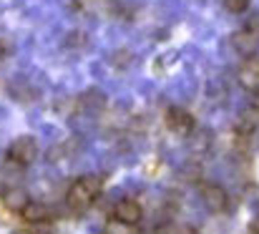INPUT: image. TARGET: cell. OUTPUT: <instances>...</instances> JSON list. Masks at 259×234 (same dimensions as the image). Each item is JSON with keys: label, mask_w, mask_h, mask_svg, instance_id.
I'll return each mask as SVG.
<instances>
[{"label": "cell", "mask_w": 259, "mask_h": 234, "mask_svg": "<svg viewBox=\"0 0 259 234\" xmlns=\"http://www.w3.org/2000/svg\"><path fill=\"white\" fill-rule=\"evenodd\" d=\"M252 108L259 113V88L257 91H252Z\"/></svg>", "instance_id": "5bb4252c"}, {"label": "cell", "mask_w": 259, "mask_h": 234, "mask_svg": "<svg viewBox=\"0 0 259 234\" xmlns=\"http://www.w3.org/2000/svg\"><path fill=\"white\" fill-rule=\"evenodd\" d=\"M249 232H252V234H259V214H254V219L249 222Z\"/></svg>", "instance_id": "4fadbf2b"}, {"label": "cell", "mask_w": 259, "mask_h": 234, "mask_svg": "<svg viewBox=\"0 0 259 234\" xmlns=\"http://www.w3.org/2000/svg\"><path fill=\"white\" fill-rule=\"evenodd\" d=\"M232 46H234L242 56H252V53L257 51V46H259V35H254V33L247 30V28H242L239 33H234Z\"/></svg>", "instance_id": "ba28073f"}, {"label": "cell", "mask_w": 259, "mask_h": 234, "mask_svg": "<svg viewBox=\"0 0 259 234\" xmlns=\"http://www.w3.org/2000/svg\"><path fill=\"white\" fill-rule=\"evenodd\" d=\"M244 28H247V30H252L254 35H259V15H252V20H249Z\"/></svg>", "instance_id": "7c38bea8"}, {"label": "cell", "mask_w": 259, "mask_h": 234, "mask_svg": "<svg viewBox=\"0 0 259 234\" xmlns=\"http://www.w3.org/2000/svg\"><path fill=\"white\" fill-rule=\"evenodd\" d=\"M113 217H116L118 224L134 227V224H139V222L144 219V209H141V204L134 202V199H121V202L113 207Z\"/></svg>", "instance_id": "277c9868"}, {"label": "cell", "mask_w": 259, "mask_h": 234, "mask_svg": "<svg viewBox=\"0 0 259 234\" xmlns=\"http://www.w3.org/2000/svg\"><path fill=\"white\" fill-rule=\"evenodd\" d=\"M8 159H10L13 164H18V166L33 164V161L38 159V144H35V139H33V136H20V139H15V141L10 144V149H8Z\"/></svg>", "instance_id": "7a4b0ae2"}, {"label": "cell", "mask_w": 259, "mask_h": 234, "mask_svg": "<svg viewBox=\"0 0 259 234\" xmlns=\"http://www.w3.org/2000/svg\"><path fill=\"white\" fill-rule=\"evenodd\" d=\"M15 234H25V232H15Z\"/></svg>", "instance_id": "2e32d148"}, {"label": "cell", "mask_w": 259, "mask_h": 234, "mask_svg": "<svg viewBox=\"0 0 259 234\" xmlns=\"http://www.w3.org/2000/svg\"><path fill=\"white\" fill-rule=\"evenodd\" d=\"M164 124H166V129L174 131V134H189V131L194 129V116H191L189 111L179 108V106H171V108H166V113H164Z\"/></svg>", "instance_id": "5b68a950"}, {"label": "cell", "mask_w": 259, "mask_h": 234, "mask_svg": "<svg viewBox=\"0 0 259 234\" xmlns=\"http://www.w3.org/2000/svg\"><path fill=\"white\" fill-rule=\"evenodd\" d=\"M237 81H239V86L242 88H247V91H257L259 88V56H247V61L242 63V68H239V73H237Z\"/></svg>", "instance_id": "8992f818"}, {"label": "cell", "mask_w": 259, "mask_h": 234, "mask_svg": "<svg viewBox=\"0 0 259 234\" xmlns=\"http://www.w3.org/2000/svg\"><path fill=\"white\" fill-rule=\"evenodd\" d=\"M128 63H131V53H128V51L113 53V66H128Z\"/></svg>", "instance_id": "8fae6325"}, {"label": "cell", "mask_w": 259, "mask_h": 234, "mask_svg": "<svg viewBox=\"0 0 259 234\" xmlns=\"http://www.w3.org/2000/svg\"><path fill=\"white\" fill-rule=\"evenodd\" d=\"M5 53H8V46L0 41V58H5Z\"/></svg>", "instance_id": "9a60e30c"}, {"label": "cell", "mask_w": 259, "mask_h": 234, "mask_svg": "<svg viewBox=\"0 0 259 234\" xmlns=\"http://www.w3.org/2000/svg\"><path fill=\"white\" fill-rule=\"evenodd\" d=\"M224 8L237 15V13H244L249 8V0H224Z\"/></svg>", "instance_id": "30bf717a"}, {"label": "cell", "mask_w": 259, "mask_h": 234, "mask_svg": "<svg viewBox=\"0 0 259 234\" xmlns=\"http://www.w3.org/2000/svg\"><path fill=\"white\" fill-rule=\"evenodd\" d=\"M201 202L209 212L214 214H222L227 207H229V194L219 186V184H204L201 186Z\"/></svg>", "instance_id": "3957f363"}, {"label": "cell", "mask_w": 259, "mask_h": 234, "mask_svg": "<svg viewBox=\"0 0 259 234\" xmlns=\"http://www.w3.org/2000/svg\"><path fill=\"white\" fill-rule=\"evenodd\" d=\"M28 202H30V197H28V191L20 189V186H13V189H8V191L3 194V204H5V209L18 212V214H20V209H23Z\"/></svg>", "instance_id": "9c48e42d"}, {"label": "cell", "mask_w": 259, "mask_h": 234, "mask_svg": "<svg viewBox=\"0 0 259 234\" xmlns=\"http://www.w3.org/2000/svg\"><path fill=\"white\" fill-rule=\"evenodd\" d=\"M101 186H103V181L98 179V176H83V179H78L71 189H68V204L73 207V209H86L91 207L96 199H98V194H101Z\"/></svg>", "instance_id": "6da1fadb"}, {"label": "cell", "mask_w": 259, "mask_h": 234, "mask_svg": "<svg viewBox=\"0 0 259 234\" xmlns=\"http://www.w3.org/2000/svg\"><path fill=\"white\" fill-rule=\"evenodd\" d=\"M20 217L28 222V224H43L51 219V209L43 204V202H28L23 209H20Z\"/></svg>", "instance_id": "52a82bcc"}]
</instances>
